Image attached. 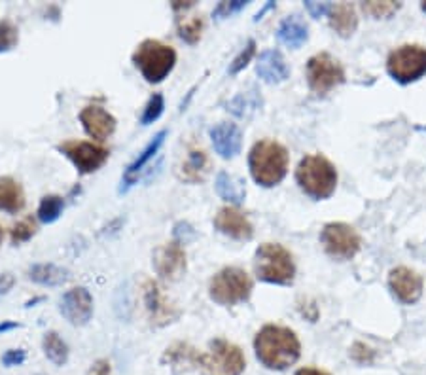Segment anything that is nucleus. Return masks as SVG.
I'll list each match as a JSON object with an SVG mask.
<instances>
[{"instance_id": "1", "label": "nucleus", "mask_w": 426, "mask_h": 375, "mask_svg": "<svg viewBox=\"0 0 426 375\" xmlns=\"http://www.w3.org/2000/svg\"><path fill=\"white\" fill-rule=\"evenodd\" d=\"M254 352L267 370L282 372L294 366L301 356V343L294 330L281 324H266L254 337Z\"/></svg>"}, {"instance_id": "2", "label": "nucleus", "mask_w": 426, "mask_h": 375, "mask_svg": "<svg viewBox=\"0 0 426 375\" xmlns=\"http://www.w3.org/2000/svg\"><path fill=\"white\" fill-rule=\"evenodd\" d=\"M288 165L290 154L286 146L273 138H262L250 148L249 169L258 186L273 188L281 184L288 173Z\"/></svg>"}, {"instance_id": "3", "label": "nucleus", "mask_w": 426, "mask_h": 375, "mask_svg": "<svg viewBox=\"0 0 426 375\" xmlns=\"http://www.w3.org/2000/svg\"><path fill=\"white\" fill-rule=\"evenodd\" d=\"M177 49L155 38L142 40L131 53V63L135 64V69L148 84H161L165 78H169V74L177 66Z\"/></svg>"}, {"instance_id": "4", "label": "nucleus", "mask_w": 426, "mask_h": 375, "mask_svg": "<svg viewBox=\"0 0 426 375\" xmlns=\"http://www.w3.org/2000/svg\"><path fill=\"white\" fill-rule=\"evenodd\" d=\"M296 182L311 199H328L338 186V171L322 154H309L301 158L296 169Z\"/></svg>"}, {"instance_id": "5", "label": "nucleus", "mask_w": 426, "mask_h": 375, "mask_svg": "<svg viewBox=\"0 0 426 375\" xmlns=\"http://www.w3.org/2000/svg\"><path fill=\"white\" fill-rule=\"evenodd\" d=\"M254 273L269 285H292L296 279V262L288 248L281 243H264L254 254Z\"/></svg>"}, {"instance_id": "6", "label": "nucleus", "mask_w": 426, "mask_h": 375, "mask_svg": "<svg viewBox=\"0 0 426 375\" xmlns=\"http://www.w3.org/2000/svg\"><path fill=\"white\" fill-rule=\"evenodd\" d=\"M254 282L241 267H224L209 280V298L220 307H234L249 302Z\"/></svg>"}, {"instance_id": "7", "label": "nucleus", "mask_w": 426, "mask_h": 375, "mask_svg": "<svg viewBox=\"0 0 426 375\" xmlns=\"http://www.w3.org/2000/svg\"><path fill=\"white\" fill-rule=\"evenodd\" d=\"M247 367V359L241 347H237L224 337L209 341V351L199 356L201 375H242Z\"/></svg>"}, {"instance_id": "8", "label": "nucleus", "mask_w": 426, "mask_h": 375, "mask_svg": "<svg viewBox=\"0 0 426 375\" xmlns=\"http://www.w3.org/2000/svg\"><path fill=\"white\" fill-rule=\"evenodd\" d=\"M55 148L57 152L63 154L64 158L73 163L80 175H93L110 158V150L106 146L91 143V141L68 138V141L57 144Z\"/></svg>"}, {"instance_id": "9", "label": "nucleus", "mask_w": 426, "mask_h": 375, "mask_svg": "<svg viewBox=\"0 0 426 375\" xmlns=\"http://www.w3.org/2000/svg\"><path fill=\"white\" fill-rule=\"evenodd\" d=\"M305 76L309 89L314 95L321 97L330 93L331 89L338 88L345 82V71H343L341 63L326 51L316 53L307 61Z\"/></svg>"}, {"instance_id": "10", "label": "nucleus", "mask_w": 426, "mask_h": 375, "mask_svg": "<svg viewBox=\"0 0 426 375\" xmlns=\"http://www.w3.org/2000/svg\"><path fill=\"white\" fill-rule=\"evenodd\" d=\"M386 71L400 84H410L426 74V48L400 46L386 59Z\"/></svg>"}, {"instance_id": "11", "label": "nucleus", "mask_w": 426, "mask_h": 375, "mask_svg": "<svg viewBox=\"0 0 426 375\" xmlns=\"http://www.w3.org/2000/svg\"><path fill=\"white\" fill-rule=\"evenodd\" d=\"M321 243L326 254L336 260H351L362 247V237L353 226L345 222H330L322 228Z\"/></svg>"}, {"instance_id": "12", "label": "nucleus", "mask_w": 426, "mask_h": 375, "mask_svg": "<svg viewBox=\"0 0 426 375\" xmlns=\"http://www.w3.org/2000/svg\"><path fill=\"white\" fill-rule=\"evenodd\" d=\"M142 302L153 328L169 326L182 317V311L163 294V288L153 279H146L142 285Z\"/></svg>"}, {"instance_id": "13", "label": "nucleus", "mask_w": 426, "mask_h": 375, "mask_svg": "<svg viewBox=\"0 0 426 375\" xmlns=\"http://www.w3.org/2000/svg\"><path fill=\"white\" fill-rule=\"evenodd\" d=\"M152 265L160 279L169 280V282L180 280L188 269V256H186L184 247L178 245L177 241L160 245L153 250Z\"/></svg>"}, {"instance_id": "14", "label": "nucleus", "mask_w": 426, "mask_h": 375, "mask_svg": "<svg viewBox=\"0 0 426 375\" xmlns=\"http://www.w3.org/2000/svg\"><path fill=\"white\" fill-rule=\"evenodd\" d=\"M59 313L63 319L76 328H82L89 324L95 313V304L93 295L86 287H74L66 290L61 300H59Z\"/></svg>"}, {"instance_id": "15", "label": "nucleus", "mask_w": 426, "mask_h": 375, "mask_svg": "<svg viewBox=\"0 0 426 375\" xmlns=\"http://www.w3.org/2000/svg\"><path fill=\"white\" fill-rule=\"evenodd\" d=\"M78 120H80L82 128L88 133V136H91L93 141H99V143L110 138L116 133V128H118V120L99 104L84 106L78 114Z\"/></svg>"}, {"instance_id": "16", "label": "nucleus", "mask_w": 426, "mask_h": 375, "mask_svg": "<svg viewBox=\"0 0 426 375\" xmlns=\"http://www.w3.org/2000/svg\"><path fill=\"white\" fill-rule=\"evenodd\" d=\"M214 228L235 241H250L254 237V226L249 216L237 207H222L214 216Z\"/></svg>"}, {"instance_id": "17", "label": "nucleus", "mask_w": 426, "mask_h": 375, "mask_svg": "<svg viewBox=\"0 0 426 375\" xmlns=\"http://www.w3.org/2000/svg\"><path fill=\"white\" fill-rule=\"evenodd\" d=\"M167 136H169V129H161L160 133L153 136L150 143L146 144L145 150L138 154L137 160L133 161V163H129L127 169H125V173H123V176H121L120 188H118V193H120V195L121 193H127L129 190H131V188L138 182V176H140V173H142V171L148 167V163H150V161L158 156V152L161 150V146L165 144V138H167Z\"/></svg>"}, {"instance_id": "18", "label": "nucleus", "mask_w": 426, "mask_h": 375, "mask_svg": "<svg viewBox=\"0 0 426 375\" xmlns=\"http://www.w3.org/2000/svg\"><path fill=\"white\" fill-rule=\"evenodd\" d=\"M388 287L392 290V294L402 302V304H415L418 298L423 295V287L425 280L417 271H413L410 267H396L388 275Z\"/></svg>"}, {"instance_id": "19", "label": "nucleus", "mask_w": 426, "mask_h": 375, "mask_svg": "<svg viewBox=\"0 0 426 375\" xmlns=\"http://www.w3.org/2000/svg\"><path fill=\"white\" fill-rule=\"evenodd\" d=\"M210 143L214 146V152L222 160H234L241 154L242 133L237 123L231 121H220L209 131Z\"/></svg>"}, {"instance_id": "20", "label": "nucleus", "mask_w": 426, "mask_h": 375, "mask_svg": "<svg viewBox=\"0 0 426 375\" xmlns=\"http://www.w3.org/2000/svg\"><path fill=\"white\" fill-rule=\"evenodd\" d=\"M199 356H201V352L193 345L186 343V341H177L165 349L163 356H161V364L169 366L175 374H186V372H192V370L199 367Z\"/></svg>"}, {"instance_id": "21", "label": "nucleus", "mask_w": 426, "mask_h": 375, "mask_svg": "<svg viewBox=\"0 0 426 375\" xmlns=\"http://www.w3.org/2000/svg\"><path fill=\"white\" fill-rule=\"evenodd\" d=\"M256 72L267 84H281L288 80L290 66L279 49H266L258 57Z\"/></svg>"}, {"instance_id": "22", "label": "nucleus", "mask_w": 426, "mask_h": 375, "mask_svg": "<svg viewBox=\"0 0 426 375\" xmlns=\"http://www.w3.org/2000/svg\"><path fill=\"white\" fill-rule=\"evenodd\" d=\"M210 173V160L205 150L192 148L178 169V178L188 184H201Z\"/></svg>"}, {"instance_id": "23", "label": "nucleus", "mask_w": 426, "mask_h": 375, "mask_svg": "<svg viewBox=\"0 0 426 375\" xmlns=\"http://www.w3.org/2000/svg\"><path fill=\"white\" fill-rule=\"evenodd\" d=\"M27 205L25 190L14 176H0V213L17 215Z\"/></svg>"}, {"instance_id": "24", "label": "nucleus", "mask_w": 426, "mask_h": 375, "mask_svg": "<svg viewBox=\"0 0 426 375\" xmlns=\"http://www.w3.org/2000/svg\"><path fill=\"white\" fill-rule=\"evenodd\" d=\"M309 38V27L299 16L284 17L277 29V40L292 49L301 48Z\"/></svg>"}, {"instance_id": "25", "label": "nucleus", "mask_w": 426, "mask_h": 375, "mask_svg": "<svg viewBox=\"0 0 426 375\" xmlns=\"http://www.w3.org/2000/svg\"><path fill=\"white\" fill-rule=\"evenodd\" d=\"M29 280L40 287H63L64 282L71 280V271L55 264H34L27 271Z\"/></svg>"}, {"instance_id": "26", "label": "nucleus", "mask_w": 426, "mask_h": 375, "mask_svg": "<svg viewBox=\"0 0 426 375\" xmlns=\"http://www.w3.org/2000/svg\"><path fill=\"white\" fill-rule=\"evenodd\" d=\"M216 193L227 203L231 205H241L245 197H247V182L241 176L229 175L227 171H220L216 175V182H214Z\"/></svg>"}, {"instance_id": "27", "label": "nucleus", "mask_w": 426, "mask_h": 375, "mask_svg": "<svg viewBox=\"0 0 426 375\" xmlns=\"http://www.w3.org/2000/svg\"><path fill=\"white\" fill-rule=\"evenodd\" d=\"M328 16H330V27L338 32L339 36H343V38H349L356 31V27H358L356 10L349 2L331 4V10Z\"/></svg>"}, {"instance_id": "28", "label": "nucleus", "mask_w": 426, "mask_h": 375, "mask_svg": "<svg viewBox=\"0 0 426 375\" xmlns=\"http://www.w3.org/2000/svg\"><path fill=\"white\" fill-rule=\"evenodd\" d=\"M205 31V19L201 14H193V16H177V34L178 38L190 46L199 44Z\"/></svg>"}, {"instance_id": "29", "label": "nucleus", "mask_w": 426, "mask_h": 375, "mask_svg": "<svg viewBox=\"0 0 426 375\" xmlns=\"http://www.w3.org/2000/svg\"><path fill=\"white\" fill-rule=\"evenodd\" d=\"M262 95L256 88H250L249 91H241L227 103V110L231 112L237 118H249L254 112L262 108Z\"/></svg>"}, {"instance_id": "30", "label": "nucleus", "mask_w": 426, "mask_h": 375, "mask_svg": "<svg viewBox=\"0 0 426 375\" xmlns=\"http://www.w3.org/2000/svg\"><path fill=\"white\" fill-rule=\"evenodd\" d=\"M42 351L46 354V359L53 364V366L61 367L68 362V345L57 332H46L42 337Z\"/></svg>"}, {"instance_id": "31", "label": "nucleus", "mask_w": 426, "mask_h": 375, "mask_svg": "<svg viewBox=\"0 0 426 375\" xmlns=\"http://www.w3.org/2000/svg\"><path fill=\"white\" fill-rule=\"evenodd\" d=\"M63 210L64 197L57 195V193H49V195H44L38 203L36 218H38V222L49 226V223H55L63 216Z\"/></svg>"}, {"instance_id": "32", "label": "nucleus", "mask_w": 426, "mask_h": 375, "mask_svg": "<svg viewBox=\"0 0 426 375\" xmlns=\"http://www.w3.org/2000/svg\"><path fill=\"white\" fill-rule=\"evenodd\" d=\"M36 233H38L36 218L27 216V218H23L21 222H17L16 226H12V230H10V241H12V245L19 247V245H23V243H29Z\"/></svg>"}, {"instance_id": "33", "label": "nucleus", "mask_w": 426, "mask_h": 375, "mask_svg": "<svg viewBox=\"0 0 426 375\" xmlns=\"http://www.w3.org/2000/svg\"><path fill=\"white\" fill-rule=\"evenodd\" d=\"M19 44V27L12 19H0V53H8Z\"/></svg>"}, {"instance_id": "34", "label": "nucleus", "mask_w": 426, "mask_h": 375, "mask_svg": "<svg viewBox=\"0 0 426 375\" xmlns=\"http://www.w3.org/2000/svg\"><path fill=\"white\" fill-rule=\"evenodd\" d=\"M163 112H165V97H163V93H153L142 108L140 125L148 128V125L155 123L163 116Z\"/></svg>"}, {"instance_id": "35", "label": "nucleus", "mask_w": 426, "mask_h": 375, "mask_svg": "<svg viewBox=\"0 0 426 375\" xmlns=\"http://www.w3.org/2000/svg\"><path fill=\"white\" fill-rule=\"evenodd\" d=\"M362 10L368 16L381 19V17H390L394 12L400 10L398 2H364Z\"/></svg>"}, {"instance_id": "36", "label": "nucleus", "mask_w": 426, "mask_h": 375, "mask_svg": "<svg viewBox=\"0 0 426 375\" xmlns=\"http://www.w3.org/2000/svg\"><path fill=\"white\" fill-rule=\"evenodd\" d=\"M247 6H249L247 0H224V2H218L216 8L212 10V17L216 21H220V19H225V17H231L235 14H239Z\"/></svg>"}, {"instance_id": "37", "label": "nucleus", "mask_w": 426, "mask_h": 375, "mask_svg": "<svg viewBox=\"0 0 426 375\" xmlns=\"http://www.w3.org/2000/svg\"><path fill=\"white\" fill-rule=\"evenodd\" d=\"M256 56V42L254 40H249V44L245 46V49H241V53L239 56L235 57L234 61H231V64H229V69H227V72L231 74V76H235V74H239V72L247 66V64L252 61V57Z\"/></svg>"}, {"instance_id": "38", "label": "nucleus", "mask_w": 426, "mask_h": 375, "mask_svg": "<svg viewBox=\"0 0 426 375\" xmlns=\"http://www.w3.org/2000/svg\"><path fill=\"white\" fill-rule=\"evenodd\" d=\"M197 239V233L193 230V226L186 220H180L173 226V241H177L178 245H188L192 241Z\"/></svg>"}, {"instance_id": "39", "label": "nucleus", "mask_w": 426, "mask_h": 375, "mask_svg": "<svg viewBox=\"0 0 426 375\" xmlns=\"http://www.w3.org/2000/svg\"><path fill=\"white\" fill-rule=\"evenodd\" d=\"M351 356H353L358 364H370L373 356H375V352L373 349H370L368 345L364 343H354L353 349H351Z\"/></svg>"}, {"instance_id": "40", "label": "nucleus", "mask_w": 426, "mask_h": 375, "mask_svg": "<svg viewBox=\"0 0 426 375\" xmlns=\"http://www.w3.org/2000/svg\"><path fill=\"white\" fill-rule=\"evenodd\" d=\"M25 360H27V352L23 349H10L2 354V364L6 367L21 366Z\"/></svg>"}, {"instance_id": "41", "label": "nucleus", "mask_w": 426, "mask_h": 375, "mask_svg": "<svg viewBox=\"0 0 426 375\" xmlns=\"http://www.w3.org/2000/svg\"><path fill=\"white\" fill-rule=\"evenodd\" d=\"M305 10L311 14V17H324L330 14L331 4L330 2H305Z\"/></svg>"}, {"instance_id": "42", "label": "nucleus", "mask_w": 426, "mask_h": 375, "mask_svg": "<svg viewBox=\"0 0 426 375\" xmlns=\"http://www.w3.org/2000/svg\"><path fill=\"white\" fill-rule=\"evenodd\" d=\"M112 374V366H110V362L106 359H99L91 366V370H89V374L88 375H110Z\"/></svg>"}, {"instance_id": "43", "label": "nucleus", "mask_w": 426, "mask_h": 375, "mask_svg": "<svg viewBox=\"0 0 426 375\" xmlns=\"http://www.w3.org/2000/svg\"><path fill=\"white\" fill-rule=\"evenodd\" d=\"M195 0H186V2H182V0H175V2H171V10L175 12V16H182V14H188L190 10L195 8Z\"/></svg>"}, {"instance_id": "44", "label": "nucleus", "mask_w": 426, "mask_h": 375, "mask_svg": "<svg viewBox=\"0 0 426 375\" xmlns=\"http://www.w3.org/2000/svg\"><path fill=\"white\" fill-rule=\"evenodd\" d=\"M14 287H16V277L8 271L0 273V295H6Z\"/></svg>"}, {"instance_id": "45", "label": "nucleus", "mask_w": 426, "mask_h": 375, "mask_svg": "<svg viewBox=\"0 0 426 375\" xmlns=\"http://www.w3.org/2000/svg\"><path fill=\"white\" fill-rule=\"evenodd\" d=\"M294 375H331L328 372H324V370H318V367H311V366H305V367H299L298 372Z\"/></svg>"}, {"instance_id": "46", "label": "nucleus", "mask_w": 426, "mask_h": 375, "mask_svg": "<svg viewBox=\"0 0 426 375\" xmlns=\"http://www.w3.org/2000/svg\"><path fill=\"white\" fill-rule=\"evenodd\" d=\"M17 328H21V324L16 322V320H2L0 322V334H6V332H12V330H17Z\"/></svg>"}, {"instance_id": "47", "label": "nucleus", "mask_w": 426, "mask_h": 375, "mask_svg": "<svg viewBox=\"0 0 426 375\" xmlns=\"http://www.w3.org/2000/svg\"><path fill=\"white\" fill-rule=\"evenodd\" d=\"M271 8H275V2H269V4H266V8L260 10V12L256 14V17H254V21H260V19L264 17V14H266V12H269Z\"/></svg>"}, {"instance_id": "48", "label": "nucleus", "mask_w": 426, "mask_h": 375, "mask_svg": "<svg viewBox=\"0 0 426 375\" xmlns=\"http://www.w3.org/2000/svg\"><path fill=\"white\" fill-rule=\"evenodd\" d=\"M38 302H44V298H34V300H31V302H27V304H25V307H34V305L38 304Z\"/></svg>"}, {"instance_id": "49", "label": "nucleus", "mask_w": 426, "mask_h": 375, "mask_svg": "<svg viewBox=\"0 0 426 375\" xmlns=\"http://www.w3.org/2000/svg\"><path fill=\"white\" fill-rule=\"evenodd\" d=\"M2 241H4V230H2V226H0V245H2Z\"/></svg>"}, {"instance_id": "50", "label": "nucleus", "mask_w": 426, "mask_h": 375, "mask_svg": "<svg viewBox=\"0 0 426 375\" xmlns=\"http://www.w3.org/2000/svg\"><path fill=\"white\" fill-rule=\"evenodd\" d=\"M423 10H425V12H426V2H423Z\"/></svg>"}]
</instances>
